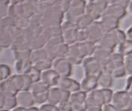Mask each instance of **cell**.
Wrapping results in <instances>:
<instances>
[{
    "label": "cell",
    "mask_w": 132,
    "mask_h": 111,
    "mask_svg": "<svg viewBox=\"0 0 132 111\" xmlns=\"http://www.w3.org/2000/svg\"><path fill=\"white\" fill-rule=\"evenodd\" d=\"M25 75H21V74L10 76L7 80L1 81V84H0V91L14 95H17L20 91H25Z\"/></svg>",
    "instance_id": "cell-1"
},
{
    "label": "cell",
    "mask_w": 132,
    "mask_h": 111,
    "mask_svg": "<svg viewBox=\"0 0 132 111\" xmlns=\"http://www.w3.org/2000/svg\"><path fill=\"white\" fill-rule=\"evenodd\" d=\"M125 58L118 52H113L110 63L103 68V71L109 73L113 78H121L126 75L124 65Z\"/></svg>",
    "instance_id": "cell-2"
},
{
    "label": "cell",
    "mask_w": 132,
    "mask_h": 111,
    "mask_svg": "<svg viewBox=\"0 0 132 111\" xmlns=\"http://www.w3.org/2000/svg\"><path fill=\"white\" fill-rule=\"evenodd\" d=\"M126 40H127L126 32H123V31L121 29H117L111 32L104 34L102 38L97 45L114 51V48L116 47H118Z\"/></svg>",
    "instance_id": "cell-3"
},
{
    "label": "cell",
    "mask_w": 132,
    "mask_h": 111,
    "mask_svg": "<svg viewBox=\"0 0 132 111\" xmlns=\"http://www.w3.org/2000/svg\"><path fill=\"white\" fill-rule=\"evenodd\" d=\"M112 103L119 111H132V91L123 90L115 92Z\"/></svg>",
    "instance_id": "cell-4"
},
{
    "label": "cell",
    "mask_w": 132,
    "mask_h": 111,
    "mask_svg": "<svg viewBox=\"0 0 132 111\" xmlns=\"http://www.w3.org/2000/svg\"><path fill=\"white\" fill-rule=\"evenodd\" d=\"M86 14L90 16L95 21L101 20L105 10L109 6V1L104 0H92L86 1Z\"/></svg>",
    "instance_id": "cell-5"
},
{
    "label": "cell",
    "mask_w": 132,
    "mask_h": 111,
    "mask_svg": "<svg viewBox=\"0 0 132 111\" xmlns=\"http://www.w3.org/2000/svg\"><path fill=\"white\" fill-rule=\"evenodd\" d=\"M51 88L48 85L44 84L43 81H39L34 83L30 89V92L32 93L35 103L43 105L47 103V97H48V91Z\"/></svg>",
    "instance_id": "cell-6"
},
{
    "label": "cell",
    "mask_w": 132,
    "mask_h": 111,
    "mask_svg": "<svg viewBox=\"0 0 132 111\" xmlns=\"http://www.w3.org/2000/svg\"><path fill=\"white\" fill-rule=\"evenodd\" d=\"M86 4H87V2L83 1V0L71 1L70 8L65 14L67 21L72 22V23H75L77 18H78L82 14H86Z\"/></svg>",
    "instance_id": "cell-7"
},
{
    "label": "cell",
    "mask_w": 132,
    "mask_h": 111,
    "mask_svg": "<svg viewBox=\"0 0 132 111\" xmlns=\"http://www.w3.org/2000/svg\"><path fill=\"white\" fill-rule=\"evenodd\" d=\"M82 69L85 77L93 76L98 77L103 72L102 66L93 57H87L82 61Z\"/></svg>",
    "instance_id": "cell-8"
},
{
    "label": "cell",
    "mask_w": 132,
    "mask_h": 111,
    "mask_svg": "<svg viewBox=\"0 0 132 111\" xmlns=\"http://www.w3.org/2000/svg\"><path fill=\"white\" fill-rule=\"evenodd\" d=\"M61 28H62V37L66 44L70 46L77 43L78 29H77L74 23L66 21L62 24Z\"/></svg>",
    "instance_id": "cell-9"
},
{
    "label": "cell",
    "mask_w": 132,
    "mask_h": 111,
    "mask_svg": "<svg viewBox=\"0 0 132 111\" xmlns=\"http://www.w3.org/2000/svg\"><path fill=\"white\" fill-rule=\"evenodd\" d=\"M86 99L87 94L81 90L71 93L69 102L73 111H86L88 109Z\"/></svg>",
    "instance_id": "cell-10"
},
{
    "label": "cell",
    "mask_w": 132,
    "mask_h": 111,
    "mask_svg": "<svg viewBox=\"0 0 132 111\" xmlns=\"http://www.w3.org/2000/svg\"><path fill=\"white\" fill-rule=\"evenodd\" d=\"M70 94V92L63 91L58 87L51 88L48 91V97H47V103L55 106H58L62 102L69 101Z\"/></svg>",
    "instance_id": "cell-11"
},
{
    "label": "cell",
    "mask_w": 132,
    "mask_h": 111,
    "mask_svg": "<svg viewBox=\"0 0 132 111\" xmlns=\"http://www.w3.org/2000/svg\"><path fill=\"white\" fill-rule=\"evenodd\" d=\"M52 69L60 77H70L72 72V65L66 58H57L52 61Z\"/></svg>",
    "instance_id": "cell-12"
},
{
    "label": "cell",
    "mask_w": 132,
    "mask_h": 111,
    "mask_svg": "<svg viewBox=\"0 0 132 111\" xmlns=\"http://www.w3.org/2000/svg\"><path fill=\"white\" fill-rule=\"evenodd\" d=\"M44 48L47 51L50 59L53 61L57 58H66L68 53L69 46L65 43H62L53 46H45Z\"/></svg>",
    "instance_id": "cell-13"
},
{
    "label": "cell",
    "mask_w": 132,
    "mask_h": 111,
    "mask_svg": "<svg viewBox=\"0 0 132 111\" xmlns=\"http://www.w3.org/2000/svg\"><path fill=\"white\" fill-rule=\"evenodd\" d=\"M88 106L103 107L107 104L104 89H96L87 94L86 99Z\"/></svg>",
    "instance_id": "cell-14"
},
{
    "label": "cell",
    "mask_w": 132,
    "mask_h": 111,
    "mask_svg": "<svg viewBox=\"0 0 132 111\" xmlns=\"http://www.w3.org/2000/svg\"><path fill=\"white\" fill-rule=\"evenodd\" d=\"M114 52V51L109 50V49L104 48L103 47L97 45L96 50L92 55L98 62L102 66V67H105L110 63L112 59V54Z\"/></svg>",
    "instance_id": "cell-15"
},
{
    "label": "cell",
    "mask_w": 132,
    "mask_h": 111,
    "mask_svg": "<svg viewBox=\"0 0 132 111\" xmlns=\"http://www.w3.org/2000/svg\"><path fill=\"white\" fill-rule=\"evenodd\" d=\"M86 31L88 35V40L95 44L99 43L104 34L99 21H93Z\"/></svg>",
    "instance_id": "cell-16"
},
{
    "label": "cell",
    "mask_w": 132,
    "mask_h": 111,
    "mask_svg": "<svg viewBox=\"0 0 132 111\" xmlns=\"http://www.w3.org/2000/svg\"><path fill=\"white\" fill-rule=\"evenodd\" d=\"M57 87L70 93L81 90L80 83L70 77H59Z\"/></svg>",
    "instance_id": "cell-17"
},
{
    "label": "cell",
    "mask_w": 132,
    "mask_h": 111,
    "mask_svg": "<svg viewBox=\"0 0 132 111\" xmlns=\"http://www.w3.org/2000/svg\"><path fill=\"white\" fill-rule=\"evenodd\" d=\"M18 106L17 97L14 95L0 91V109L12 110Z\"/></svg>",
    "instance_id": "cell-18"
},
{
    "label": "cell",
    "mask_w": 132,
    "mask_h": 111,
    "mask_svg": "<svg viewBox=\"0 0 132 111\" xmlns=\"http://www.w3.org/2000/svg\"><path fill=\"white\" fill-rule=\"evenodd\" d=\"M126 9L119 6L111 1H109V6L105 10L103 16H109L120 21L126 15Z\"/></svg>",
    "instance_id": "cell-19"
},
{
    "label": "cell",
    "mask_w": 132,
    "mask_h": 111,
    "mask_svg": "<svg viewBox=\"0 0 132 111\" xmlns=\"http://www.w3.org/2000/svg\"><path fill=\"white\" fill-rule=\"evenodd\" d=\"M16 97H17V102L18 106L29 109L30 107H32L33 105L35 104L33 96L30 92V91H20L18 93Z\"/></svg>",
    "instance_id": "cell-20"
},
{
    "label": "cell",
    "mask_w": 132,
    "mask_h": 111,
    "mask_svg": "<svg viewBox=\"0 0 132 111\" xmlns=\"http://www.w3.org/2000/svg\"><path fill=\"white\" fill-rule=\"evenodd\" d=\"M59 77H60L52 69L41 72V81H43L47 85H48L50 88L57 87Z\"/></svg>",
    "instance_id": "cell-21"
},
{
    "label": "cell",
    "mask_w": 132,
    "mask_h": 111,
    "mask_svg": "<svg viewBox=\"0 0 132 111\" xmlns=\"http://www.w3.org/2000/svg\"><path fill=\"white\" fill-rule=\"evenodd\" d=\"M99 21L104 34L108 32H111L119 29L118 26H119V21L114 17H109V16H102V17Z\"/></svg>",
    "instance_id": "cell-22"
},
{
    "label": "cell",
    "mask_w": 132,
    "mask_h": 111,
    "mask_svg": "<svg viewBox=\"0 0 132 111\" xmlns=\"http://www.w3.org/2000/svg\"><path fill=\"white\" fill-rule=\"evenodd\" d=\"M81 91L86 92V94L96 90L98 87V80L97 77L88 76L85 77L80 83Z\"/></svg>",
    "instance_id": "cell-23"
},
{
    "label": "cell",
    "mask_w": 132,
    "mask_h": 111,
    "mask_svg": "<svg viewBox=\"0 0 132 111\" xmlns=\"http://www.w3.org/2000/svg\"><path fill=\"white\" fill-rule=\"evenodd\" d=\"M98 87L101 89H111L113 84V77L109 73L103 71L101 75L97 77Z\"/></svg>",
    "instance_id": "cell-24"
},
{
    "label": "cell",
    "mask_w": 132,
    "mask_h": 111,
    "mask_svg": "<svg viewBox=\"0 0 132 111\" xmlns=\"http://www.w3.org/2000/svg\"><path fill=\"white\" fill-rule=\"evenodd\" d=\"M93 21H95L90 16L87 14H84L77 18L74 24L78 30H86Z\"/></svg>",
    "instance_id": "cell-25"
},
{
    "label": "cell",
    "mask_w": 132,
    "mask_h": 111,
    "mask_svg": "<svg viewBox=\"0 0 132 111\" xmlns=\"http://www.w3.org/2000/svg\"><path fill=\"white\" fill-rule=\"evenodd\" d=\"M42 35L47 42V40H49L51 39H53L59 36H62V28L61 26L44 28Z\"/></svg>",
    "instance_id": "cell-26"
},
{
    "label": "cell",
    "mask_w": 132,
    "mask_h": 111,
    "mask_svg": "<svg viewBox=\"0 0 132 111\" xmlns=\"http://www.w3.org/2000/svg\"><path fill=\"white\" fill-rule=\"evenodd\" d=\"M13 51L14 57L16 61H31V54L32 51L30 48L17 49Z\"/></svg>",
    "instance_id": "cell-27"
},
{
    "label": "cell",
    "mask_w": 132,
    "mask_h": 111,
    "mask_svg": "<svg viewBox=\"0 0 132 111\" xmlns=\"http://www.w3.org/2000/svg\"><path fill=\"white\" fill-rule=\"evenodd\" d=\"M44 60H51L48 54H47V51L45 50V48L38 49V50H35L32 51L31 61L32 64Z\"/></svg>",
    "instance_id": "cell-28"
},
{
    "label": "cell",
    "mask_w": 132,
    "mask_h": 111,
    "mask_svg": "<svg viewBox=\"0 0 132 111\" xmlns=\"http://www.w3.org/2000/svg\"><path fill=\"white\" fill-rule=\"evenodd\" d=\"M32 66L31 61H16L14 64L15 70L18 72V74L25 75Z\"/></svg>",
    "instance_id": "cell-29"
},
{
    "label": "cell",
    "mask_w": 132,
    "mask_h": 111,
    "mask_svg": "<svg viewBox=\"0 0 132 111\" xmlns=\"http://www.w3.org/2000/svg\"><path fill=\"white\" fill-rule=\"evenodd\" d=\"M117 52L122 54L124 58L132 54V41L126 40L117 47Z\"/></svg>",
    "instance_id": "cell-30"
},
{
    "label": "cell",
    "mask_w": 132,
    "mask_h": 111,
    "mask_svg": "<svg viewBox=\"0 0 132 111\" xmlns=\"http://www.w3.org/2000/svg\"><path fill=\"white\" fill-rule=\"evenodd\" d=\"M13 38H12L8 30L6 29L1 28V40H0V43H1L2 47H9L10 46L13 45Z\"/></svg>",
    "instance_id": "cell-31"
},
{
    "label": "cell",
    "mask_w": 132,
    "mask_h": 111,
    "mask_svg": "<svg viewBox=\"0 0 132 111\" xmlns=\"http://www.w3.org/2000/svg\"><path fill=\"white\" fill-rule=\"evenodd\" d=\"M32 66L42 72L44 71L52 69V60H44V61H38L37 63H34V64H32Z\"/></svg>",
    "instance_id": "cell-32"
},
{
    "label": "cell",
    "mask_w": 132,
    "mask_h": 111,
    "mask_svg": "<svg viewBox=\"0 0 132 111\" xmlns=\"http://www.w3.org/2000/svg\"><path fill=\"white\" fill-rule=\"evenodd\" d=\"M26 75L30 77L33 84L41 80V72L40 70H38L37 68H35L33 66L31 67V69L26 73Z\"/></svg>",
    "instance_id": "cell-33"
},
{
    "label": "cell",
    "mask_w": 132,
    "mask_h": 111,
    "mask_svg": "<svg viewBox=\"0 0 132 111\" xmlns=\"http://www.w3.org/2000/svg\"><path fill=\"white\" fill-rule=\"evenodd\" d=\"M11 74V70L10 68L5 64H1L0 65V80L3 81L7 80Z\"/></svg>",
    "instance_id": "cell-34"
},
{
    "label": "cell",
    "mask_w": 132,
    "mask_h": 111,
    "mask_svg": "<svg viewBox=\"0 0 132 111\" xmlns=\"http://www.w3.org/2000/svg\"><path fill=\"white\" fill-rule=\"evenodd\" d=\"M124 65L127 73L129 74V76H132V54L125 57Z\"/></svg>",
    "instance_id": "cell-35"
},
{
    "label": "cell",
    "mask_w": 132,
    "mask_h": 111,
    "mask_svg": "<svg viewBox=\"0 0 132 111\" xmlns=\"http://www.w3.org/2000/svg\"><path fill=\"white\" fill-rule=\"evenodd\" d=\"M40 111H59L57 106L50 104V103H44L43 105H40L39 107Z\"/></svg>",
    "instance_id": "cell-36"
},
{
    "label": "cell",
    "mask_w": 132,
    "mask_h": 111,
    "mask_svg": "<svg viewBox=\"0 0 132 111\" xmlns=\"http://www.w3.org/2000/svg\"><path fill=\"white\" fill-rule=\"evenodd\" d=\"M57 106H58V109L59 111H73L71 104L70 103L69 101L62 102V103H59Z\"/></svg>",
    "instance_id": "cell-37"
},
{
    "label": "cell",
    "mask_w": 132,
    "mask_h": 111,
    "mask_svg": "<svg viewBox=\"0 0 132 111\" xmlns=\"http://www.w3.org/2000/svg\"><path fill=\"white\" fill-rule=\"evenodd\" d=\"M88 40V35L86 30H78V36H77V42H86Z\"/></svg>",
    "instance_id": "cell-38"
},
{
    "label": "cell",
    "mask_w": 132,
    "mask_h": 111,
    "mask_svg": "<svg viewBox=\"0 0 132 111\" xmlns=\"http://www.w3.org/2000/svg\"><path fill=\"white\" fill-rule=\"evenodd\" d=\"M111 2L124 9H127V7H128L130 4V1H128V0H116V1H111Z\"/></svg>",
    "instance_id": "cell-39"
},
{
    "label": "cell",
    "mask_w": 132,
    "mask_h": 111,
    "mask_svg": "<svg viewBox=\"0 0 132 111\" xmlns=\"http://www.w3.org/2000/svg\"><path fill=\"white\" fill-rule=\"evenodd\" d=\"M102 110L103 111H119L116 107L112 104V103H108L105 104L103 107H102Z\"/></svg>",
    "instance_id": "cell-40"
},
{
    "label": "cell",
    "mask_w": 132,
    "mask_h": 111,
    "mask_svg": "<svg viewBox=\"0 0 132 111\" xmlns=\"http://www.w3.org/2000/svg\"><path fill=\"white\" fill-rule=\"evenodd\" d=\"M125 91H132V76H129L126 81V86H125Z\"/></svg>",
    "instance_id": "cell-41"
},
{
    "label": "cell",
    "mask_w": 132,
    "mask_h": 111,
    "mask_svg": "<svg viewBox=\"0 0 132 111\" xmlns=\"http://www.w3.org/2000/svg\"><path fill=\"white\" fill-rule=\"evenodd\" d=\"M126 35H127V39L132 41V26L130 27L127 32H126Z\"/></svg>",
    "instance_id": "cell-42"
},
{
    "label": "cell",
    "mask_w": 132,
    "mask_h": 111,
    "mask_svg": "<svg viewBox=\"0 0 132 111\" xmlns=\"http://www.w3.org/2000/svg\"><path fill=\"white\" fill-rule=\"evenodd\" d=\"M10 111H28V109L18 106L17 107H15L14 109H13L10 110Z\"/></svg>",
    "instance_id": "cell-43"
},
{
    "label": "cell",
    "mask_w": 132,
    "mask_h": 111,
    "mask_svg": "<svg viewBox=\"0 0 132 111\" xmlns=\"http://www.w3.org/2000/svg\"><path fill=\"white\" fill-rule=\"evenodd\" d=\"M28 111H40V109L38 107H35V106H32V107H30L28 109Z\"/></svg>",
    "instance_id": "cell-44"
},
{
    "label": "cell",
    "mask_w": 132,
    "mask_h": 111,
    "mask_svg": "<svg viewBox=\"0 0 132 111\" xmlns=\"http://www.w3.org/2000/svg\"><path fill=\"white\" fill-rule=\"evenodd\" d=\"M129 10H130V12L132 15V1H130V4H129Z\"/></svg>",
    "instance_id": "cell-45"
},
{
    "label": "cell",
    "mask_w": 132,
    "mask_h": 111,
    "mask_svg": "<svg viewBox=\"0 0 132 111\" xmlns=\"http://www.w3.org/2000/svg\"><path fill=\"white\" fill-rule=\"evenodd\" d=\"M0 111H10V110H7V109H0Z\"/></svg>",
    "instance_id": "cell-46"
},
{
    "label": "cell",
    "mask_w": 132,
    "mask_h": 111,
    "mask_svg": "<svg viewBox=\"0 0 132 111\" xmlns=\"http://www.w3.org/2000/svg\"></svg>",
    "instance_id": "cell-47"
}]
</instances>
